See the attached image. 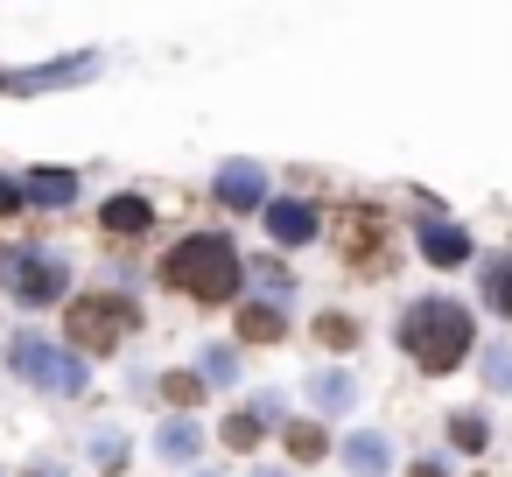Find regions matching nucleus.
Listing matches in <instances>:
<instances>
[{"label":"nucleus","mask_w":512,"mask_h":477,"mask_svg":"<svg viewBox=\"0 0 512 477\" xmlns=\"http://www.w3.org/2000/svg\"><path fill=\"white\" fill-rule=\"evenodd\" d=\"M470 337H477V323H470V309L449 302V295H428V302H414V309L400 316V344H407V358H414L421 372H456L463 351H470Z\"/></svg>","instance_id":"obj_1"},{"label":"nucleus","mask_w":512,"mask_h":477,"mask_svg":"<svg viewBox=\"0 0 512 477\" xmlns=\"http://www.w3.org/2000/svg\"><path fill=\"white\" fill-rule=\"evenodd\" d=\"M162 281H169V288H183V295H197V302H232V295H239V281H246V267H239L232 239H218V232H197V239L169 246V260H162Z\"/></svg>","instance_id":"obj_2"},{"label":"nucleus","mask_w":512,"mask_h":477,"mask_svg":"<svg viewBox=\"0 0 512 477\" xmlns=\"http://www.w3.org/2000/svg\"><path fill=\"white\" fill-rule=\"evenodd\" d=\"M64 330H71L78 351H113L127 330H141V309H134L127 295H78Z\"/></svg>","instance_id":"obj_3"},{"label":"nucleus","mask_w":512,"mask_h":477,"mask_svg":"<svg viewBox=\"0 0 512 477\" xmlns=\"http://www.w3.org/2000/svg\"><path fill=\"white\" fill-rule=\"evenodd\" d=\"M8 365L22 379H36L43 393H85V358L71 344H50V337H15L8 344Z\"/></svg>","instance_id":"obj_4"},{"label":"nucleus","mask_w":512,"mask_h":477,"mask_svg":"<svg viewBox=\"0 0 512 477\" xmlns=\"http://www.w3.org/2000/svg\"><path fill=\"white\" fill-rule=\"evenodd\" d=\"M8 295L15 302H29V309H43V302H64L71 295V267L64 260H50V253H36V246H8Z\"/></svg>","instance_id":"obj_5"},{"label":"nucleus","mask_w":512,"mask_h":477,"mask_svg":"<svg viewBox=\"0 0 512 477\" xmlns=\"http://www.w3.org/2000/svg\"><path fill=\"white\" fill-rule=\"evenodd\" d=\"M267 197V176H260V162H225L218 169V204H232V211H253Z\"/></svg>","instance_id":"obj_6"},{"label":"nucleus","mask_w":512,"mask_h":477,"mask_svg":"<svg viewBox=\"0 0 512 477\" xmlns=\"http://www.w3.org/2000/svg\"><path fill=\"white\" fill-rule=\"evenodd\" d=\"M267 232H274L281 246H309V239H316V204H302V197L267 204Z\"/></svg>","instance_id":"obj_7"},{"label":"nucleus","mask_w":512,"mask_h":477,"mask_svg":"<svg viewBox=\"0 0 512 477\" xmlns=\"http://www.w3.org/2000/svg\"><path fill=\"white\" fill-rule=\"evenodd\" d=\"M421 253L435 260V267H463L470 260V232H456V225H435V218H421Z\"/></svg>","instance_id":"obj_8"},{"label":"nucleus","mask_w":512,"mask_h":477,"mask_svg":"<svg viewBox=\"0 0 512 477\" xmlns=\"http://www.w3.org/2000/svg\"><path fill=\"white\" fill-rule=\"evenodd\" d=\"M344 456H351V470H358V477H386V470H393L386 435H351V442H344Z\"/></svg>","instance_id":"obj_9"},{"label":"nucleus","mask_w":512,"mask_h":477,"mask_svg":"<svg viewBox=\"0 0 512 477\" xmlns=\"http://www.w3.org/2000/svg\"><path fill=\"white\" fill-rule=\"evenodd\" d=\"M155 449H162L169 463H190V456L204 449V435H197V421L183 414V421H162V435H155Z\"/></svg>","instance_id":"obj_10"},{"label":"nucleus","mask_w":512,"mask_h":477,"mask_svg":"<svg viewBox=\"0 0 512 477\" xmlns=\"http://www.w3.org/2000/svg\"><path fill=\"white\" fill-rule=\"evenodd\" d=\"M148 225H155L148 197H113L106 204V232H148Z\"/></svg>","instance_id":"obj_11"},{"label":"nucleus","mask_w":512,"mask_h":477,"mask_svg":"<svg viewBox=\"0 0 512 477\" xmlns=\"http://www.w3.org/2000/svg\"><path fill=\"white\" fill-rule=\"evenodd\" d=\"M288 323H281V309H267V302H246L239 309V337H253V344H274Z\"/></svg>","instance_id":"obj_12"},{"label":"nucleus","mask_w":512,"mask_h":477,"mask_svg":"<svg viewBox=\"0 0 512 477\" xmlns=\"http://www.w3.org/2000/svg\"><path fill=\"white\" fill-rule=\"evenodd\" d=\"M22 197H43V204H71V197H78V176H64V169H43V176H29V183H22Z\"/></svg>","instance_id":"obj_13"},{"label":"nucleus","mask_w":512,"mask_h":477,"mask_svg":"<svg viewBox=\"0 0 512 477\" xmlns=\"http://www.w3.org/2000/svg\"><path fill=\"white\" fill-rule=\"evenodd\" d=\"M281 442H288V456H295V463H316V456L330 449V435H323L316 421H288V435H281Z\"/></svg>","instance_id":"obj_14"},{"label":"nucleus","mask_w":512,"mask_h":477,"mask_svg":"<svg viewBox=\"0 0 512 477\" xmlns=\"http://www.w3.org/2000/svg\"><path fill=\"white\" fill-rule=\"evenodd\" d=\"M309 400L337 414V407H351V379H344V372H316V379H309Z\"/></svg>","instance_id":"obj_15"},{"label":"nucleus","mask_w":512,"mask_h":477,"mask_svg":"<svg viewBox=\"0 0 512 477\" xmlns=\"http://www.w3.org/2000/svg\"><path fill=\"white\" fill-rule=\"evenodd\" d=\"M484 295H491V309H498V316H512V253H498V260H491Z\"/></svg>","instance_id":"obj_16"},{"label":"nucleus","mask_w":512,"mask_h":477,"mask_svg":"<svg viewBox=\"0 0 512 477\" xmlns=\"http://www.w3.org/2000/svg\"><path fill=\"white\" fill-rule=\"evenodd\" d=\"M218 442H225V449H253V442H260V414H253V407H246V414H225Z\"/></svg>","instance_id":"obj_17"},{"label":"nucleus","mask_w":512,"mask_h":477,"mask_svg":"<svg viewBox=\"0 0 512 477\" xmlns=\"http://www.w3.org/2000/svg\"><path fill=\"white\" fill-rule=\"evenodd\" d=\"M316 337H323V344H330V351H351V344H358V323H351V316H337V309H330V316H316Z\"/></svg>","instance_id":"obj_18"},{"label":"nucleus","mask_w":512,"mask_h":477,"mask_svg":"<svg viewBox=\"0 0 512 477\" xmlns=\"http://www.w3.org/2000/svg\"><path fill=\"white\" fill-rule=\"evenodd\" d=\"M162 393H169L176 407H197V400H204V379H197V372H169V379H162Z\"/></svg>","instance_id":"obj_19"},{"label":"nucleus","mask_w":512,"mask_h":477,"mask_svg":"<svg viewBox=\"0 0 512 477\" xmlns=\"http://www.w3.org/2000/svg\"><path fill=\"white\" fill-rule=\"evenodd\" d=\"M449 435H456V449H484V435H491V428H484V414H456V421H449Z\"/></svg>","instance_id":"obj_20"},{"label":"nucleus","mask_w":512,"mask_h":477,"mask_svg":"<svg viewBox=\"0 0 512 477\" xmlns=\"http://www.w3.org/2000/svg\"><path fill=\"white\" fill-rule=\"evenodd\" d=\"M484 379L491 386H512V344H491L484 351Z\"/></svg>","instance_id":"obj_21"},{"label":"nucleus","mask_w":512,"mask_h":477,"mask_svg":"<svg viewBox=\"0 0 512 477\" xmlns=\"http://www.w3.org/2000/svg\"><path fill=\"white\" fill-rule=\"evenodd\" d=\"M204 372H211V379L225 386V379L239 372V358H232V344H211V351H204Z\"/></svg>","instance_id":"obj_22"},{"label":"nucleus","mask_w":512,"mask_h":477,"mask_svg":"<svg viewBox=\"0 0 512 477\" xmlns=\"http://www.w3.org/2000/svg\"><path fill=\"white\" fill-rule=\"evenodd\" d=\"M92 463H99V470H120V463H127L120 435H92Z\"/></svg>","instance_id":"obj_23"},{"label":"nucleus","mask_w":512,"mask_h":477,"mask_svg":"<svg viewBox=\"0 0 512 477\" xmlns=\"http://www.w3.org/2000/svg\"><path fill=\"white\" fill-rule=\"evenodd\" d=\"M246 274H253V281H260V288H288V274H281V260H253V267H246Z\"/></svg>","instance_id":"obj_24"},{"label":"nucleus","mask_w":512,"mask_h":477,"mask_svg":"<svg viewBox=\"0 0 512 477\" xmlns=\"http://www.w3.org/2000/svg\"><path fill=\"white\" fill-rule=\"evenodd\" d=\"M22 204H29V197H22V183H15V176H0V218H15Z\"/></svg>","instance_id":"obj_25"},{"label":"nucleus","mask_w":512,"mask_h":477,"mask_svg":"<svg viewBox=\"0 0 512 477\" xmlns=\"http://www.w3.org/2000/svg\"><path fill=\"white\" fill-rule=\"evenodd\" d=\"M407 477H442V463H414V470H407Z\"/></svg>","instance_id":"obj_26"},{"label":"nucleus","mask_w":512,"mask_h":477,"mask_svg":"<svg viewBox=\"0 0 512 477\" xmlns=\"http://www.w3.org/2000/svg\"><path fill=\"white\" fill-rule=\"evenodd\" d=\"M22 477H57V470H22Z\"/></svg>","instance_id":"obj_27"},{"label":"nucleus","mask_w":512,"mask_h":477,"mask_svg":"<svg viewBox=\"0 0 512 477\" xmlns=\"http://www.w3.org/2000/svg\"><path fill=\"white\" fill-rule=\"evenodd\" d=\"M253 477H281V470H253Z\"/></svg>","instance_id":"obj_28"}]
</instances>
